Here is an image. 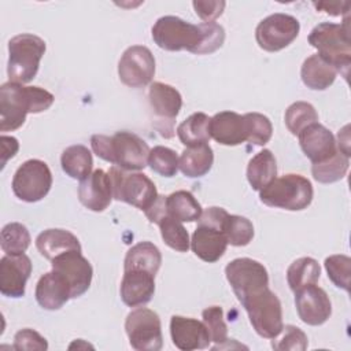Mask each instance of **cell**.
I'll return each instance as SVG.
<instances>
[{
  "instance_id": "cell-1",
  "label": "cell",
  "mask_w": 351,
  "mask_h": 351,
  "mask_svg": "<svg viewBox=\"0 0 351 351\" xmlns=\"http://www.w3.org/2000/svg\"><path fill=\"white\" fill-rule=\"evenodd\" d=\"M55 97L40 86H23V84L5 82L0 86V130L19 129L27 114H38L48 110Z\"/></svg>"
},
{
  "instance_id": "cell-2",
  "label": "cell",
  "mask_w": 351,
  "mask_h": 351,
  "mask_svg": "<svg viewBox=\"0 0 351 351\" xmlns=\"http://www.w3.org/2000/svg\"><path fill=\"white\" fill-rule=\"evenodd\" d=\"M92 151L106 162L126 171L143 170L148 163V144L132 132H117L112 136L93 134L90 137Z\"/></svg>"
},
{
  "instance_id": "cell-3",
  "label": "cell",
  "mask_w": 351,
  "mask_h": 351,
  "mask_svg": "<svg viewBox=\"0 0 351 351\" xmlns=\"http://www.w3.org/2000/svg\"><path fill=\"white\" fill-rule=\"evenodd\" d=\"M308 44L318 51V55L332 64L337 74L346 80L351 64V38L348 21L343 23L322 22L308 34Z\"/></svg>"
},
{
  "instance_id": "cell-4",
  "label": "cell",
  "mask_w": 351,
  "mask_h": 351,
  "mask_svg": "<svg viewBox=\"0 0 351 351\" xmlns=\"http://www.w3.org/2000/svg\"><path fill=\"white\" fill-rule=\"evenodd\" d=\"M313 185L300 174H284L276 177L267 186L259 191L261 202L269 207L289 211H300L313 200Z\"/></svg>"
},
{
  "instance_id": "cell-5",
  "label": "cell",
  "mask_w": 351,
  "mask_h": 351,
  "mask_svg": "<svg viewBox=\"0 0 351 351\" xmlns=\"http://www.w3.org/2000/svg\"><path fill=\"white\" fill-rule=\"evenodd\" d=\"M45 48V41L38 36L30 33L14 36L8 41L7 75L10 81L16 84L30 82L38 71Z\"/></svg>"
},
{
  "instance_id": "cell-6",
  "label": "cell",
  "mask_w": 351,
  "mask_h": 351,
  "mask_svg": "<svg viewBox=\"0 0 351 351\" xmlns=\"http://www.w3.org/2000/svg\"><path fill=\"white\" fill-rule=\"evenodd\" d=\"M248 314L254 330L265 339H274L282 330L281 302L269 287L252 292L239 300Z\"/></svg>"
},
{
  "instance_id": "cell-7",
  "label": "cell",
  "mask_w": 351,
  "mask_h": 351,
  "mask_svg": "<svg viewBox=\"0 0 351 351\" xmlns=\"http://www.w3.org/2000/svg\"><path fill=\"white\" fill-rule=\"evenodd\" d=\"M152 40L165 51L185 49L197 55L203 41L202 23L193 25L178 16L166 15L152 26Z\"/></svg>"
},
{
  "instance_id": "cell-8",
  "label": "cell",
  "mask_w": 351,
  "mask_h": 351,
  "mask_svg": "<svg viewBox=\"0 0 351 351\" xmlns=\"http://www.w3.org/2000/svg\"><path fill=\"white\" fill-rule=\"evenodd\" d=\"M108 176L114 199L132 204L141 211H147L159 196L155 184L143 173H129L112 166Z\"/></svg>"
},
{
  "instance_id": "cell-9",
  "label": "cell",
  "mask_w": 351,
  "mask_h": 351,
  "mask_svg": "<svg viewBox=\"0 0 351 351\" xmlns=\"http://www.w3.org/2000/svg\"><path fill=\"white\" fill-rule=\"evenodd\" d=\"M14 195L27 203H34L45 197L52 186V174L48 165L40 159L23 162L12 178Z\"/></svg>"
},
{
  "instance_id": "cell-10",
  "label": "cell",
  "mask_w": 351,
  "mask_h": 351,
  "mask_svg": "<svg viewBox=\"0 0 351 351\" xmlns=\"http://www.w3.org/2000/svg\"><path fill=\"white\" fill-rule=\"evenodd\" d=\"M125 330L132 348L137 351H159L163 346L159 315L145 307L130 311L125 321Z\"/></svg>"
},
{
  "instance_id": "cell-11",
  "label": "cell",
  "mask_w": 351,
  "mask_h": 351,
  "mask_svg": "<svg viewBox=\"0 0 351 351\" xmlns=\"http://www.w3.org/2000/svg\"><path fill=\"white\" fill-rule=\"evenodd\" d=\"M299 21L288 14H271L262 19L255 30L258 45L267 52H277L288 47L299 34Z\"/></svg>"
},
{
  "instance_id": "cell-12",
  "label": "cell",
  "mask_w": 351,
  "mask_h": 351,
  "mask_svg": "<svg viewBox=\"0 0 351 351\" xmlns=\"http://www.w3.org/2000/svg\"><path fill=\"white\" fill-rule=\"evenodd\" d=\"M226 280L239 300L247 295L269 287L266 267L251 258H236L225 267Z\"/></svg>"
},
{
  "instance_id": "cell-13",
  "label": "cell",
  "mask_w": 351,
  "mask_h": 351,
  "mask_svg": "<svg viewBox=\"0 0 351 351\" xmlns=\"http://www.w3.org/2000/svg\"><path fill=\"white\" fill-rule=\"evenodd\" d=\"M155 74V58L144 45H132L125 49L118 62L119 80L129 88L148 85Z\"/></svg>"
},
{
  "instance_id": "cell-14",
  "label": "cell",
  "mask_w": 351,
  "mask_h": 351,
  "mask_svg": "<svg viewBox=\"0 0 351 351\" xmlns=\"http://www.w3.org/2000/svg\"><path fill=\"white\" fill-rule=\"evenodd\" d=\"M148 100L154 114L159 118L156 128L166 138L173 137V122L182 107L180 92L171 85L163 82H152L148 89Z\"/></svg>"
},
{
  "instance_id": "cell-15",
  "label": "cell",
  "mask_w": 351,
  "mask_h": 351,
  "mask_svg": "<svg viewBox=\"0 0 351 351\" xmlns=\"http://www.w3.org/2000/svg\"><path fill=\"white\" fill-rule=\"evenodd\" d=\"M52 269L59 271L70 284L71 299L84 295L92 282L93 269L89 261L82 256L81 251H67L51 261Z\"/></svg>"
},
{
  "instance_id": "cell-16",
  "label": "cell",
  "mask_w": 351,
  "mask_h": 351,
  "mask_svg": "<svg viewBox=\"0 0 351 351\" xmlns=\"http://www.w3.org/2000/svg\"><path fill=\"white\" fill-rule=\"evenodd\" d=\"M295 306L299 318L311 326L325 324L332 314V303L328 293L315 284L295 292Z\"/></svg>"
},
{
  "instance_id": "cell-17",
  "label": "cell",
  "mask_w": 351,
  "mask_h": 351,
  "mask_svg": "<svg viewBox=\"0 0 351 351\" xmlns=\"http://www.w3.org/2000/svg\"><path fill=\"white\" fill-rule=\"evenodd\" d=\"M32 273V261L26 254L4 255L0 259V292L7 298H22Z\"/></svg>"
},
{
  "instance_id": "cell-18",
  "label": "cell",
  "mask_w": 351,
  "mask_h": 351,
  "mask_svg": "<svg viewBox=\"0 0 351 351\" xmlns=\"http://www.w3.org/2000/svg\"><path fill=\"white\" fill-rule=\"evenodd\" d=\"M170 335L173 344L182 351L208 348L211 343L204 322L191 317L173 315L170 319Z\"/></svg>"
},
{
  "instance_id": "cell-19",
  "label": "cell",
  "mask_w": 351,
  "mask_h": 351,
  "mask_svg": "<svg viewBox=\"0 0 351 351\" xmlns=\"http://www.w3.org/2000/svg\"><path fill=\"white\" fill-rule=\"evenodd\" d=\"M112 185L108 173L101 169L92 171L78 185V199L88 210L104 211L112 200Z\"/></svg>"
},
{
  "instance_id": "cell-20",
  "label": "cell",
  "mask_w": 351,
  "mask_h": 351,
  "mask_svg": "<svg viewBox=\"0 0 351 351\" xmlns=\"http://www.w3.org/2000/svg\"><path fill=\"white\" fill-rule=\"evenodd\" d=\"M298 137L303 154L313 163L324 162L337 152L335 136L329 129L318 122L303 129Z\"/></svg>"
},
{
  "instance_id": "cell-21",
  "label": "cell",
  "mask_w": 351,
  "mask_h": 351,
  "mask_svg": "<svg viewBox=\"0 0 351 351\" xmlns=\"http://www.w3.org/2000/svg\"><path fill=\"white\" fill-rule=\"evenodd\" d=\"M36 300L45 310H59L71 299V288L67 280L56 270L40 277L36 285Z\"/></svg>"
},
{
  "instance_id": "cell-22",
  "label": "cell",
  "mask_w": 351,
  "mask_h": 351,
  "mask_svg": "<svg viewBox=\"0 0 351 351\" xmlns=\"http://www.w3.org/2000/svg\"><path fill=\"white\" fill-rule=\"evenodd\" d=\"M119 292L121 299L126 306H143L154 296L155 276L144 270H125Z\"/></svg>"
},
{
  "instance_id": "cell-23",
  "label": "cell",
  "mask_w": 351,
  "mask_h": 351,
  "mask_svg": "<svg viewBox=\"0 0 351 351\" xmlns=\"http://www.w3.org/2000/svg\"><path fill=\"white\" fill-rule=\"evenodd\" d=\"M210 136L222 145H239L247 141L244 115L234 111H221L210 118Z\"/></svg>"
},
{
  "instance_id": "cell-24",
  "label": "cell",
  "mask_w": 351,
  "mask_h": 351,
  "mask_svg": "<svg viewBox=\"0 0 351 351\" xmlns=\"http://www.w3.org/2000/svg\"><path fill=\"white\" fill-rule=\"evenodd\" d=\"M228 240L223 230L208 225H197L191 239V248L204 262H217L226 251Z\"/></svg>"
},
{
  "instance_id": "cell-25",
  "label": "cell",
  "mask_w": 351,
  "mask_h": 351,
  "mask_svg": "<svg viewBox=\"0 0 351 351\" xmlns=\"http://www.w3.org/2000/svg\"><path fill=\"white\" fill-rule=\"evenodd\" d=\"M36 247L40 254L49 261L67 251H81L77 236L66 229H47L41 232L36 239Z\"/></svg>"
},
{
  "instance_id": "cell-26",
  "label": "cell",
  "mask_w": 351,
  "mask_h": 351,
  "mask_svg": "<svg viewBox=\"0 0 351 351\" xmlns=\"http://www.w3.org/2000/svg\"><path fill=\"white\" fill-rule=\"evenodd\" d=\"M337 71L322 59L318 53L308 56L300 69V77L303 84L313 90H324L329 88L336 80Z\"/></svg>"
},
{
  "instance_id": "cell-27",
  "label": "cell",
  "mask_w": 351,
  "mask_h": 351,
  "mask_svg": "<svg viewBox=\"0 0 351 351\" xmlns=\"http://www.w3.org/2000/svg\"><path fill=\"white\" fill-rule=\"evenodd\" d=\"M214 163V152L211 147L199 144L195 147H186L178 158V169L185 177L197 178L206 176Z\"/></svg>"
},
{
  "instance_id": "cell-28",
  "label": "cell",
  "mask_w": 351,
  "mask_h": 351,
  "mask_svg": "<svg viewBox=\"0 0 351 351\" xmlns=\"http://www.w3.org/2000/svg\"><path fill=\"white\" fill-rule=\"evenodd\" d=\"M162 263V254L159 248L151 241H141L134 244L126 252L123 270H144L156 274Z\"/></svg>"
},
{
  "instance_id": "cell-29",
  "label": "cell",
  "mask_w": 351,
  "mask_h": 351,
  "mask_svg": "<svg viewBox=\"0 0 351 351\" xmlns=\"http://www.w3.org/2000/svg\"><path fill=\"white\" fill-rule=\"evenodd\" d=\"M277 176L276 158L270 149L258 152L247 166V180L252 189L261 191L267 186Z\"/></svg>"
},
{
  "instance_id": "cell-30",
  "label": "cell",
  "mask_w": 351,
  "mask_h": 351,
  "mask_svg": "<svg viewBox=\"0 0 351 351\" xmlns=\"http://www.w3.org/2000/svg\"><path fill=\"white\" fill-rule=\"evenodd\" d=\"M60 165L63 171L74 178L82 181L92 173L93 159L88 147L82 144H75L67 147L60 156Z\"/></svg>"
},
{
  "instance_id": "cell-31",
  "label": "cell",
  "mask_w": 351,
  "mask_h": 351,
  "mask_svg": "<svg viewBox=\"0 0 351 351\" xmlns=\"http://www.w3.org/2000/svg\"><path fill=\"white\" fill-rule=\"evenodd\" d=\"M167 215L180 222L197 221L203 213L202 206L188 191H176L166 196Z\"/></svg>"
},
{
  "instance_id": "cell-32",
  "label": "cell",
  "mask_w": 351,
  "mask_h": 351,
  "mask_svg": "<svg viewBox=\"0 0 351 351\" xmlns=\"http://www.w3.org/2000/svg\"><path fill=\"white\" fill-rule=\"evenodd\" d=\"M210 117L204 112H193L177 128L180 141L185 147H195L206 144L211 138L210 136Z\"/></svg>"
},
{
  "instance_id": "cell-33",
  "label": "cell",
  "mask_w": 351,
  "mask_h": 351,
  "mask_svg": "<svg viewBox=\"0 0 351 351\" xmlns=\"http://www.w3.org/2000/svg\"><path fill=\"white\" fill-rule=\"evenodd\" d=\"M321 267L314 258L302 256L293 261L287 270V281L289 288L296 292L319 280Z\"/></svg>"
},
{
  "instance_id": "cell-34",
  "label": "cell",
  "mask_w": 351,
  "mask_h": 351,
  "mask_svg": "<svg viewBox=\"0 0 351 351\" xmlns=\"http://www.w3.org/2000/svg\"><path fill=\"white\" fill-rule=\"evenodd\" d=\"M348 166V156H346L337 149V152L332 155L329 159L319 163H313L311 173L315 181L321 184H332L341 180L346 176Z\"/></svg>"
},
{
  "instance_id": "cell-35",
  "label": "cell",
  "mask_w": 351,
  "mask_h": 351,
  "mask_svg": "<svg viewBox=\"0 0 351 351\" xmlns=\"http://www.w3.org/2000/svg\"><path fill=\"white\" fill-rule=\"evenodd\" d=\"M0 245L5 255H21L30 245V233L27 228L19 222L7 223L1 229Z\"/></svg>"
},
{
  "instance_id": "cell-36",
  "label": "cell",
  "mask_w": 351,
  "mask_h": 351,
  "mask_svg": "<svg viewBox=\"0 0 351 351\" xmlns=\"http://www.w3.org/2000/svg\"><path fill=\"white\" fill-rule=\"evenodd\" d=\"M284 119L288 130L293 136H298L303 129L318 122V114L310 103L295 101L287 108Z\"/></svg>"
},
{
  "instance_id": "cell-37",
  "label": "cell",
  "mask_w": 351,
  "mask_h": 351,
  "mask_svg": "<svg viewBox=\"0 0 351 351\" xmlns=\"http://www.w3.org/2000/svg\"><path fill=\"white\" fill-rule=\"evenodd\" d=\"M158 225L166 245H169L170 248L178 252H186L189 250L191 247L189 234L180 221L166 215L158 222Z\"/></svg>"
},
{
  "instance_id": "cell-38",
  "label": "cell",
  "mask_w": 351,
  "mask_h": 351,
  "mask_svg": "<svg viewBox=\"0 0 351 351\" xmlns=\"http://www.w3.org/2000/svg\"><path fill=\"white\" fill-rule=\"evenodd\" d=\"M223 233L228 244L234 247H244L250 244L254 237V225L245 217L229 214L223 223Z\"/></svg>"
},
{
  "instance_id": "cell-39",
  "label": "cell",
  "mask_w": 351,
  "mask_h": 351,
  "mask_svg": "<svg viewBox=\"0 0 351 351\" xmlns=\"http://www.w3.org/2000/svg\"><path fill=\"white\" fill-rule=\"evenodd\" d=\"M148 165L156 174L163 177H173L178 171V156L174 149L156 145L149 151Z\"/></svg>"
},
{
  "instance_id": "cell-40",
  "label": "cell",
  "mask_w": 351,
  "mask_h": 351,
  "mask_svg": "<svg viewBox=\"0 0 351 351\" xmlns=\"http://www.w3.org/2000/svg\"><path fill=\"white\" fill-rule=\"evenodd\" d=\"M247 141L255 145H265L269 143L273 134V126L270 119L259 112L244 114Z\"/></svg>"
},
{
  "instance_id": "cell-41",
  "label": "cell",
  "mask_w": 351,
  "mask_h": 351,
  "mask_svg": "<svg viewBox=\"0 0 351 351\" xmlns=\"http://www.w3.org/2000/svg\"><path fill=\"white\" fill-rule=\"evenodd\" d=\"M203 322L210 333L211 341H214L217 346L213 348H217L218 346L228 341V326L223 319V311L219 306H210L203 310L202 313Z\"/></svg>"
},
{
  "instance_id": "cell-42",
  "label": "cell",
  "mask_w": 351,
  "mask_h": 351,
  "mask_svg": "<svg viewBox=\"0 0 351 351\" xmlns=\"http://www.w3.org/2000/svg\"><path fill=\"white\" fill-rule=\"evenodd\" d=\"M308 346V340L306 333L295 326V325H285L278 336L271 339V347L277 351H304Z\"/></svg>"
},
{
  "instance_id": "cell-43",
  "label": "cell",
  "mask_w": 351,
  "mask_h": 351,
  "mask_svg": "<svg viewBox=\"0 0 351 351\" xmlns=\"http://www.w3.org/2000/svg\"><path fill=\"white\" fill-rule=\"evenodd\" d=\"M328 271V277L337 287L348 292L350 289V273L351 259L347 255H330L324 262Z\"/></svg>"
},
{
  "instance_id": "cell-44",
  "label": "cell",
  "mask_w": 351,
  "mask_h": 351,
  "mask_svg": "<svg viewBox=\"0 0 351 351\" xmlns=\"http://www.w3.org/2000/svg\"><path fill=\"white\" fill-rule=\"evenodd\" d=\"M202 29H203V41L197 55L213 53L217 49H219L225 41L223 27L215 22H204L202 23Z\"/></svg>"
},
{
  "instance_id": "cell-45",
  "label": "cell",
  "mask_w": 351,
  "mask_h": 351,
  "mask_svg": "<svg viewBox=\"0 0 351 351\" xmlns=\"http://www.w3.org/2000/svg\"><path fill=\"white\" fill-rule=\"evenodd\" d=\"M12 348L15 350H38L44 351L48 348L47 340L36 330L30 328L21 329L15 333L14 336V346Z\"/></svg>"
},
{
  "instance_id": "cell-46",
  "label": "cell",
  "mask_w": 351,
  "mask_h": 351,
  "mask_svg": "<svg viewBox=\"0 0 351 351\" xmlns=\"http://www.w3.org/2000/svg\"><path fill=\"white\" fill-rule=\"evenodd\" d=\"M196 15L204 22H214L218 16L222 15L223 8L226 5L225 1H193L192 3Z\"/></svg>"
},
{
  "instance_id": "cell-47",
  "label": "cell",
  "mask_w": 351,
  "mask_h": 351,
  "mask_svg": "<svg viewBox=\"0 0 351 351\" xmlns=\"http://www.w3.org/2000/svg\"><path fill=\"white\" fill-rule=\"evenodd\" d=\"M0 143H1V169H3L7 163V160L10 158H14L15 154L18 152L19 143L12 136H1Z\"/></svg>"
},
{
  "instance_id": "cell-48",
  "label": "cell",
  "mask_w": 351,
  "mask_h": 351,
  "mask_svg": "<svg viewBox=\"0 0 351 351\" xmlns=\"http://www.w3.org/2000/svg\"><path fill=\"white\" fill-rule=\"evenodd\" d=\"M313 5L318 10V11H324L329 15H341V14H347L350 10V3L347 1H319V3H313Z\"/></svg>"
},
{
  "instance_id": "cell-49",
  "label": "cell",
  "mask_w": 351,
  "mask_h": 351,
  "mask_svg": "<svg viewBox=\"0 0 351 351\" xmlns=\"http://www.w3.org/2000/svg\"><path fill=\"white\" fill-rule=\"evenodd\" d=\"M348 129H350V126L346 125V126L339 132V134H337V138H339L337 145H339V148H337V149H339L341 154H344L346 156L350 158V133H348Z\"/></svg>"
}]
</instances>
